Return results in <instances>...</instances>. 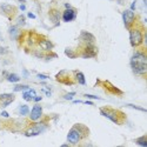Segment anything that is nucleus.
I'll return each instance as SVG.
<instances>
[{
	"instance_id": "1",
	"label": "nucleus",
	"mask_w": 147,
	"mask_h": 147,
	"mask_svg": "<svg viewBox=\"0 0 147 147\" xmlns=\"http://www.w3.org/2000/svg\"><path fill=\"white\" fill-rule=\"evenodd\" d=\"M131 68L134 74L145 77L147 73V55L145 50H138L131 58Z\"/></svg>"
},
{
	"instance_id": "2",
	"label": "nucleus",
	"mask_w": 147,
	"mask_h": 147,
	"mask_svg": "<svg viewBox=\"0 0 147 147\" xmlns=\"http://www.w3.org/2000/svg\"><path fill=\"white\" fill-rule=\"evenodd\" d=\"M88 136H90V129L86 125L76 124L69 129V132L67 134V141H68V144L77 145L82 139H86Z\"/></svg>"
},
{
	"instance_id": "3",
	"label": "nucleus",
	"mask_w": 147,
	"mask_h": 147,
	"mask_svg": "<svg viewBox=\"0 0 147 147\" xmlns=\"http://www.w3.org/2000/svg\"><path fill=\"white\" fill-rule=\"evenodd\" d=\"M100 113L104 117H106L107 119L113 121L114 124H117V125H122L126 121V114L122 111H119V109H115L113 107H109V106L101 107L100 108Z\"/></svg>"
},
{
	"instance_id": "4",
	"label": "nucleus",
	"mask_w": 147,
	"mask_h": 147,
	"mask_svg": "<svg viewBox=\"0 0 147 147\" xmlns=\"http://www.w3.org/2000/svg\"><path fill=\"white\" fill-rule=\"evenodd\" d=\"M129 31V41L132 47H140L145 40V30L144 27L133 26Z\"/></svg>"
},
{
	"instance_id": "5",
	"label": "nucleus",
	"mask_w": 147,
	"mask_h": 147,
	"mask_svg": "<svg viewBox=\"0 0 147 147\" xmlns=\"http://www.w3.org/2000/svg\"><path fill=\"white\" fill-rule=\"evenodd\" d=\"M79 55L84 59L95 58L98 55V47L94 44H84V47Z\"/></svg>"
},
{
	"instance_id": "6",
	"label": "nucleus",
	"mask_w": 147,
	"mask_h": 147,
	"mask_svg": "<svg viewBox=\"0 0 147 147\" xmlns=\"http://www.w3.org/2000/svg\"><path fill=\"white\" fill-rule=\"evenodd\" d=\"M122 20H124L125 27L127 30H131L133 26H136L137 14L134 13L132 9H125L124 12H122Z\"/></svg>"
},
{
	"instance_id": "7",
	"label": "nucleus",
	"mask_w": 147,
	"mask_h": 147,
	"mask_svg": "<svg viewBox=\"0 0 147 147\" xmlns=\"http://www.w3.org/2000/svg\"><path fill=\"white\" fill-rule=\"evenodd\" d=\"M47 127L46 124H44V122H39V121H36L34 125L30 126L26 131H25V136L26 137H34V136H38V134H40L41 132L45 131V128Z\"/></svg>"
},
{
	"instance_id": "8",
	"label": "nucleus",
	"mask_w": 147,
	"mask_h": 147,
	"mask_svg": "<svg viewBox=\"0 0 147 147\" xmlns=\"http://www.w3.org/2000/svg\"><path fill=\"white\" fill-rule=\"evenodd\" d=\"M0 13L6 16L8 19H12L16 13H17V8L12 5H7V4H1L0 5Z\"/></svg>"
},
{
	"instance_id": "9",
	"label": "nucleus",
	"mask_w": 147,
	"mask_h": 147,
	"mask_svg": "<svg viewBox=\"0 0 147 147\" xmlns=\"http://www.w3.org/2000/svg\"><path fill=\"white\" fill-rule=\"evenodd\" d=\"M41 117H42V107L39 104H36L33 106L32 111L30 112V119H31V121L36 122L41 119Z\"/></svg>"
},
{
	"instance_id": "10",
	"label": "nucleus",
	"mask_w": 147,
	"mask_h": 147,
	"mask_svg": "<svg viewBox=\"0 0 147 147\" xmlns=\"http://www.w3.org/2000/svg\"><path fill=\"white\" fill-rule=\"evenodd\" d=\"M77 18V9L76 8H66L63 13H61V19L65 22H71L73 20H76Z\"/></svg>"
},
{
	"instance_id": "11",
	"label": "nucleus",
	"mask_w": 147,
	"mask_h": 147,
	"mask_svg": "<svg viewBox=\"0 0 147 147\" xmlns=\"http://www.w3.org/2000/svg\"><path fill=\"white\" fill-rule=\"evenodd\" d=\"M16 96L13 93H4V94H0V107L5 108L7 107L9 104H12L14 101Z\"/></svg>"
},
{
	"instance_id": "12",
	"label": "nucleus",
	"mask_w": 147,
	"mask_h": 147,
	"mask_svg": "<svg viewBox=\"0 0 147 147\" xmlns=\"http://www.w3.org/2000/svg\"><path fill=\"white\" fill-rule=\"evenodd\" d=\"M80 41L84 44H95V36L87 31H81Z\"/></svg>"
},
{
	"instance_id": "13",
	"label": "nucleus",
	"mask_w": 147,
	"mask_h": 147,
	"mask_svg": "<svg viewBox=\"0 0 147 147\" xmlns=\"http://www.w3.org/2000/svg\"><path fill=\"white\" fill-rule=\"evenodd\" d=\"M48 16H50V19L53 24L55 25H59L60 22V19H61V12L57 8H51L50 12H48Z\"/></svg>"
},
{
	"instance_id": "14",
	"label": "nucleus",
	"mask_w": 147,
	"mask_h": 147,
	"mask_svg": "<svg viewBox=\"0 0 147 147\" xmlns=\"http://www.w3.org/2000/svg\"><path fill=\"white\" fill-rule=\"evenodd\" d=\"M39 46H40V48L41 50H44V51H46V52H48V51H51L52 48L54 47V44L51 41V40H48V39H46V38H41L40 40H39Z\"/></svg>"
},
{
	"instance_id": "15",
	"label": "nucleus",
	"mask_w": 147,
	"mask_h": 147,
	"mask_svg": "<svg viewBox=\"0 0 147 147\" xmlns=\"http://www.w3.org/2000/svg\"><path fill=\"white\" fill-rule=\"evenodd\" d=\"M102 85L108 88V92L111 93V94H115V95H122V94H124V93H122L119 88H117L115 86H113V85H112L111 82H109V81H104V82H102Z\"/></svg>"
},
{
	"instance_id": "16",
	"label": "nucleus",
	"mask_w": 147,
	"mask_h": 147,
	"mask_svg": "<svg viewBox=\"0 0 147 147\" xmlns=\"http://www.w3.org/2000/svg\"><path fill=\"white\" fill-rule=\"evenodd\" d=\"M8 33H9V36H11V39H12V40H17V39L19 38V35L21 34L17 25H14V26H11V27H9Z\"/></svg>"
},
{
	"instance_id": "17",
	"label": "nucleus",
	"mask_w": 147,
	"mask_h": 147,
	"mask_svg": "<svg viewBox=\"0 0 147 147\" xmlns=\"http://www.w3.org/2000/svg\"><path fill=\"white\" fill-rule=\"evenodd\" d=\"M34 96H35V91H34V90H30V88H28L27 92H24V93H22V98H24L25 100H27V101L33 100Z\"/></svg>"
},
{
	"instance_id": "18",
	"label": "nucleus",
	"mask_w": 147,
	"mask_h": 147,
	"mask_svg": "<svg viewBox=\"0 0 147 147\" xmlns=\"http://www.w3.org/2000/svg\"><path fill=\"white\" fill-rule=\"evenodd\" d=\"M74 76H76V80H77L80 85H85V84H86V80H85L84 73H81L80 71H74Z\"/></svg>"
},
{
	"instance_id": "19",
	"label": "nucleus",
	"mask_w": 147,
	"mask_h": 147,
	"mask_svg": "<svg viewBox=\"0 0 147 147\" xmlns=\"http://www.w3.org/2000/svg\"><path fill=\"white\" fill-rule=\"evenodd\" d=\"M6 79L9 82H18V81H20V77L14 74V73H9V74H7V73H6Z\"/></svg>"
},
{
	"instance_id": "20",
	"label": "nucleus",
	"mask_w": 147,
	"mask_h": 147,
	"mask_svg": "<svg viewBox=\"0 0 147 147\" xmlns=\"http://www.w3.org/2000/svg\"><path fill=\"white\" fill-rule=\"evenodd\" d=\"M28 113H30V108H28L27 105H22V106L19 107V114H20V115L25 117V115H27Z\"/></svg>"
},
{
	"instance_id": "21",
	"label": "nucleus",
	"mask_w": 147,
	"mask_h": 147,
	"mask_svg": "<svg viewBox=\"0 0 147 147\" xmlns=\"http://www.w3.org/2000/svg\"><path fill=\"white\" fill-rule=\"evenodd\" d=\"M136 144H137V145H140V146H142V147H147V137H146V136H142V137L138 138V139L136 140Z\"/></svg>"
},
{
	"instance_id": "22",
	"label": "nucleus",
	"mask_w": 147,
	"mask_h": 147,
	"mask_svg": "<svg viewBox=\"0 0 147 147\" xmlns=\"http://www.w3.org/2000/svg\"><path fill=\"white\" fill-rule=\"evenodd\" d=\"M24 25H26L25 16H19L17 18V26H24Z\"/></svg>"
},
{
	"instance_id": "23",
	"label": "nucleus",
	"mask_w": 147,
	"mask_h": 147,
	"mask_svg": "<svg viewBox=\"0 0 147 147\" xmlns=\"http://www.w3.org/2000/svg\"><path fill=\"white\" fill-rule=\"evenodd\" d=\"M30 87L27 86V85H16L13 91L14 92H19V91H25V90H28Z\"/></svg>"
},
{
	"instance_id": "24",
	"label": "nucleus",
	"mask_w": 147,
	"mask_h": 147,
	"mask_svg": "<svg viewBox=\"0 0 147 147\" xmlns=\"http://www.w3.org/2000/svg\"><path fill=\"white\" fill-rule=\"evenodd\" d=\"M32 54H33L35 58H38V59H44V58H45V53H42L41 51H33Z\"/></svg>"
},
{
	"instance_id": "25",
	"label": "nucleus",
	"mask_w": 147,
	"mask_h": 147,
	"mask_svg": "<svg viewBox=\"0 0 147 147\" xmlns=\"http://www.w3.org/2000/svg\"><path fill=\"white\" fill-rule=\"evenodd\" d=\"M127 107H132L134 109H138V111H141V112H146V109L142 108V107H139V106H136V105H132V104H128Z\"/></svg>"
},
{
	"instance_id": "26",
	"label": "nucleus",
	"mask_w": 147,
	"mask_h": 147,
	"mask_svg": "<svg viewBox=\"0 0 147 147\" xmlns=\"http://www.w3.org/2000/svg\"><path fill=\"white\" fill-rule=\"evenodd\" d=\"M76 95V92H72V93H68L66 95H64V99L65 100H72L73 99V96Z\"/></svg>"
},
{
	"instance_id": "27",
	"label": "nucleus",
	"mask_w": 147,
	"mask_h": 147,
	"mask_svg": "<svg viewBox=\"0 0 147 147\" xmlns=\"http://www.w3.org/2000/svg\"><path fill=\"white\" fill-rule=\"evenodd\" d=\"M0 54H1V55L7 54V48H6V47H1V46H0Z\"/></svg>"
},
{
	"instance_id": "28",
	"label": "nucleus",
	"mask_w": 147,
	"mask_h": 147,
	"mask_svg": "<svg viewBox=\"0 0 147 147\" xmlns=\"http://www.w3.org/2000/svg\"><path fill=\"white\" fill-rule=\"evenodd\" d=\"M85 96H86V98H90V99H100L99 96H96V95H91V94H85Z\"/></svg>"
},
{
	"instance_id": "29",
	"label": "nucleus",
	"mask_w": 147,
	"mask_h": 147,
	"mask_svg": "<svg viewBox=\"0 0 147 147\" xmlns=\"http://www.w3.org/2000/svg\"><path fill=\"white\" fill-rule=\"evenodd\" d=\"M41 99H42L41 96H34V98H33V101H35V102H39Z\"/></svg>"
},
{
	"instance_id": "30",
	"label": "nucleus",
	"mask_w": 147,
	"mask_h": 147,
	"mask_svg": "<svg viewBox=\"0 0 147 147\" xmlns=\"http://www.w3.org/2000/svg\"><path fill=\"white\" fill-rule=\"evenodd\" d=\"M38 78L39 79H48L47 76H44V74H38Z\"/></svg>"
},
{
	"instance_id": "31",
	"label": "nucleus",
	"mask_w": 147,
	"mask_h": 147,
	"mask_svg": "<svg viewBox=\"0 0 147 147\" xmlns=\"http://www.w3.org/2000/svg\"><path fill=\"white\" fill-rule=\"evenodd\" d=\"M1 117H5V118H8V113H7V112H5V111H4V112H1Z\"/></svg>"
},
{
	"instance_id": "32",
	"label": "nucleus",
	"mask_w": 147,
	"mask_h": 147,
	"mask_svg": "<svg viewBox=\"0 0 147 147\" xmlns=\"http://www.w3.org/2000/svg\"><path fill=\"white\" fill-rule=\"evenodd\" d=\"M27 16H28V18H31V19H34V18H35V16H34L33 13H28Z\"/></svg>"
},
{
	"instance_id": "33",
	"label": "nucleus",
	"mask_w": 147,
	"mask_h": 147,
	"mask_svg": "<svg viewBox=\"0 0 147 147\" xmlns=\"http://www.w3.org/2000/svg\"><path fill=\"white\" fill-rule=\"evenodd\" d=\"M25 8H26V6H25V5H21V6H20V9H22V11L25 9Z\"/></svg>"
},
{
	"instance_id": "34",
	"label": "nucleus",
	"mask_w": 147,
	"mask_h": 147,
	"mask_svg": "<svg viewBox=\"0 0 147 147\" xmlns=\"http://www.w3.org/2000/svg\"><path fill=\"white\" fill-rule=\"evenodd\" d=\"M85 104L86 105H93V102H91V101H85Z\"/></svg>"
},
{
	"instance_id": "35",
	"label": "nucleus",
	"mask_w": 147,
	"mask_h": 147,
	"mask_svg": "<svg viewBox=\"0 0 147 147\" xmlns=\"http://www.w3.org/2000/svg\"><path fill=\"white\" fill-rule=\"evenodd\" d=\"M65 6H66V8H71V5L69 4H65Z\"/></svg>"
}]
</instances>
